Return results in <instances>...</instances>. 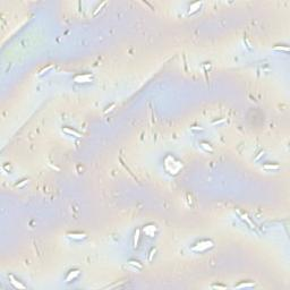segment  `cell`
Instances as JSON below:
<instances>
[{
    "label": "cell",
    "instance_id": "cell-1",
    "mask_svg": "<svg viewBox=\"0 0 290 290\" xmlns=\"http://www.w3.org/2000/svg\"><path fill=\"white\" fill-rule=\"evenodd\" d=\"M212 246V243L211 241H203V243H201V244H198V246L194 247V251H203V249H206V248H209V247Z\"/></svg>",
    "mask_w": 290,
    "mask_h": 290
}]
</instances>
